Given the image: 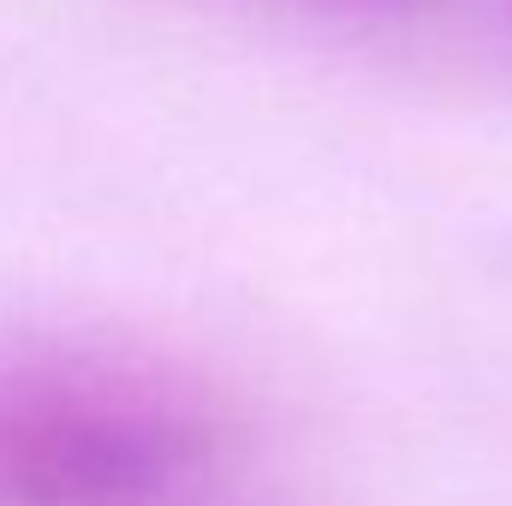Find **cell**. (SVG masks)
Masks as SVG:
<instances>
[{"label": "cell", "instance_id": "cell-1", "mask_svg": "<svg viewBox=\"0 0 512 506\" xmlns=\"http://www.w3.org/2000/svg\"><path fill=\"white\" fill-rule=\"evenodd\" d=\"M239 465L227 399L102 334L0 340V506H215Z\"/></svg>", "mask_w": 512, "mask_h": 506}]
</instances>
